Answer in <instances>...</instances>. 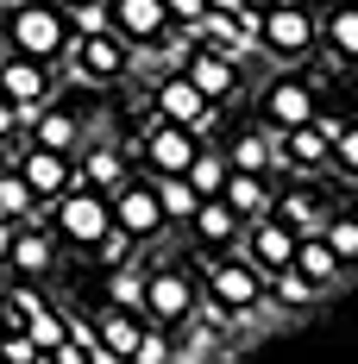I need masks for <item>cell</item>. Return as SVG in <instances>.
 <instances>
[{
  "instance_id": "cell-1",
  "label": "cell",
  "mask_w": 358,
  "mask_h": 364,
  "mask_svg": "<svg viewBox=\"0 0 358 364\" xmlns=\"http://www.w3.org/2000/svg\"><path fill=\"white\" fill-rule=\"evenodd\" d=\"M0 32L13 44V57H32V63H63V50H70V26H63V6L57 0H19L6 19H0Z\"/></svg>"
},
{
  "instance_id": "cell-2",
  "label": "cell",
  "mask_w": 358,
  "mask_h": 364,
  "mask_svg": "<svg viewBox=\"0 0 358 364\" xmlns=\"http://www.w3.org/2000/svg\"><path fill=\"white\" fill-rule=\"evenodd\" d=\"M251 38H258V50H264L270 63H308L315 44H321L308 6H270V13L258 19V32H251Z\"/></svg>"
},
{
  "instance_id": "cell-3",
  "label": "cell",
  "mask_w": 358,
  "mask_h": 364,
  "mask_svg": "<svg viewBox=\"0 0 358 364\" xmlns=\"http://www.w3.org/2000/svg\"><path fill=\"white\" fill-rule=\"evenodd\" d=\"M195 283H189V277H182V270H170V264H151V270H144V301H139V321L144 327H182V321H189V314H195Z\"/></svg>"
},
{
  "instance_id": "cell-4",
  "label": "cell",
  "mask_w": 358,
  "mask_h": 364,
  "mask_svg": "<svg viewBox=\"0 0 358 364\" xmlns=\"http://www.w3.org/2000/svg\"><path fill=\"white\" fill-rule=\"evenodd\" d=\"M177 75H182V82H189V88H195V95H201L214 113L226 107V101H239V95H246V75H239V63H233V57H220V50H208V44H195V50L177 63Z\"/></svg>"
},
{
  "instance_id": "cell-5",
  "label": "cell",
  "mask_w": 358,
  "mask_h": 364,
  "mask_svg": "<svg viewBox=\"0 0 358 364\" xmlns=\"http://www.w3.org/2000/svg\"><path fill=\"white\" fill-rule=\"evenodd\" d=\"M151 119H164V126H182L189 139H208L220 113L208 107V101H201V95H195V88H189L177 70H170V75H157V88H151Z\"/></svg>"
},
{
  "instance_id": "cell-6",
  "label": "cell",
  "mask_w": 358,
  "mask_h": 364,
  "mask_svg": "<svg viewBox=\"0 0 358 364\" xmlns=\"http://www.w3.org/2000/svg\"><path fill=\"white\" fill-rule=\"evenodd\" d=\"M208 301H220L226 314H258L264 308V277L251 270L246 257H233V252H220L214 264H208Z\"/></svg>"
},
{
  "instance_id": "cell-7",
  "label": "cell",
  "mask_w": 358,
  "mask_h": 364,
  "mask_svg": "<svg viewBox=\"0 0 358 364\" xmlns=\"http://www.w3.org/2000/svg\"><path fill=\"white\" fill-rule=\"evenodd\" d=\"M51 214H57V232L82 245V252H95L101 239H107V195H95V188H70L63 201H51Z\"/></svg>"
},
{
  "instance_id": "cell-8",
  "label": "cell",
  "mask_w": 358,
  "mask_h": 364,
  "mask_svg": "<svg viewBox=\"0 0 358 364\" xmlns=\"http://www.w3.org/2000/svg\"><path fill=\"white\" fill-rule=\"evenodd\" d=\"M51 95H57V82H51V70H44V63L13 57V50L0 57V101H6V107H19L26 119H32V113L51 107Z\"/></svg>"
},
{
  "instance_id": "cell-9",
  "label": "cell",
  "mask_w": 358,
  "mask_h": 364,
  "mask_svg": "<svg viewBox=\"0 0 358 364\" xmlns=\"http://www.w3.org/2000/svg\"><path fill=\"white\" fill-rule=\"evenodd\" d=\"M107 220L132 239V245H144V239H164V214H157V195H151V182H120L107 195Z\"/></svg>"
},
{
  "instance_id": "cell-10",
  "label": "cell",
  "mask_w": 358,
  "mask_h": 364,
  "mask_svg": "<svg viewBox=\"0 0 358 364\" xmlns=\"http://www.w3.org/2000/svg\"><path fill=\"white\" fill-rule=\"evenodd\" d=\"M233 257H246L258 277H277V270H289V257H295V232H289L283 220H246V232H239V252Z\"/></svg>"
},
{
  "instance_id": "cell-11",
  "label": "cell",
  "mask_w": 358,
  "mask_h": 364,
  "mask_svg": "<svg viewBox=\"0 0 358 364\" xmlns=\"http://www.w3.org/2000/svg\"><path fill=\"white\" fill-rule=\"evenodd\" d=\"M107 32L126 38L132 50H164V0H107Z\"/></svg>"
},
{
  "instance_id": "cell-12",
  "label": "cell",
  "mask_w": 358,
  "mask_h": 364,
  "mask_svg": "<svg viewBox=\"0 0 358 364\" xmlns=\"http://www.w3.org/2000/svg\"><path fill=\"white\" fill-rule=\"evenodd\" d=\"M63 63H70L75 75H88V82H120V75L132 70V44L126 38H70V50H63Z\"/></svg>"
},
{
  "instance_id": "cell-13",
  "label": "cell",
  "mask_w": 358,
  "mask_h": 364,
  "mask_svg": "<svg viewBox=\"0 0 358 364\" xmlns=\"http://www.w3.org/2000/svg\"><path fill=\"white\" fill-rule=\"evenodd\" d=\"M315 82L308 75H277L270 88H264V119H270V132H295V126H315Z\"/></svg>"
},
{
  "instance_id": "cell-14",
  "label": "cell",
  "mask_w": 358,
  "mask_h": 364,
  "mask_svg": "<svg viewBox=\"0 0 358 364\" xmlns=\"http://www.w3.org/2000/svg\"><path fill=\"white\" fill-rule=\"evenodd\" d=\"M13 170H19V182L38 195V208L63 201V195L75 188V164H70V157H57V151H32V145H19V164H13Z\"/></svg>"
},
{
  "instance_id": "cell-15",
  "label": "cell",
  "mask_w": 358,
  "mask_h": 364,
  "mask_svg": "<svg viewBox=\"0 0 358 364\" xmlns=\"http://www.w3.org/2000/svg\"><path fill=\"white\" fill-rule=\"evenodd\" d=\"M144 164H151V176H182L189 170V157H195V139L182 132V126H164V119H151V132L139 139Z\"/></svg>"
},
{
  "instance_id": "cell-16",
  "label": "cell",
  "mask_w": 358,
  "mask_h": 364,
  "mask_svg": "<svg viewBox=\"0 0 358 364\" xmlns=\"http://www.w3.org/2000/svg\"><path fill=\"white\" fill-rule=\"evenodd\" d=\"M26 145L32 151H57V157H75V151H82V119L63 113V107H44V113L26 119Z\"/></svg>"
},
{
  "instance_id": "cell-17",
  "label": "cell",
  "mask_w": 358,
  "mask_h": 364,
  "mask_svg": "<svg viewBox=\"0 0 358 364\" xmlns=\"http://www.w3.org/2000/svg\"><path fill=\"white\" fill-rule=\"evenodd\" d=\"M182 226H189V232H195V245H208V252H226V245H239V232H246V220L233 214L220 195H214V201H201V208L182 220Z\"/></svg>"
},
{
  "instance_id": "cell-18",
  "label": "cell",
  "mask_w": 358,
  "mask_h": 364,
  "mask_svg": "<svg viewBox=\"0 0 358 364\" xmlns=\"http://www.w3.org/2000/svg\"><path fill=\"white\" fill-rule=\"evenodd\" d=\"M6 270L26 277V283L51 277V270H57V239L38 232V226H19V232H13V252H6Z\"/></svg>"
},
{
  "instance_id": "cell-19",
  "label": "cell",
  "mask_w": 358,
  "mask_h": 364,
  "mask_svg": "<svg viewBox=\"0 0 358 364\" xmlns=\"http://www.w3.org/2000/svg\"><path fill=\"white\" fill-rule=\"evenodd\" d=\"M270 151H277V164L302 170V176L327 170V132H321V126H295V132H270Z\"/></svg>"
},
{
  "instance_id": "cell-20",
  "label": "cell",
  "mask_w": 358,
  "mask_h": 364,
  "mask_svg": "<svg viewBox=\"0 0 358 364\" xmlns=\"http://www.w3.org/2000/svg\"><path fill=\"white\" fill-rule=\"evenodd\" d=\"M88 333H95V346H101V352H113L120 364H132V352H139V333H144V321L107 301V308L95 314V327H88Z\"/></svg>"
},
{
  "instance_id": "cell-21",
  "label": "cell",
  "mask_w": 358,
  "mask_h": 364,
  "mask_svg": "<svg viewBox=\"0 0 358 364\" xmlns=\"http://www.w3.org/2000/svg\"><path fill=\"white\" fill-rule=\"evenodd\" d=\"M289 270H295V277H308V283H315V289H333V283H339V277H346V270H339V257L327 252L321 239H315V232H302V239H295V257H289Z\"/></svg>"
},
{
  "instance_id": "cell-22",
  "label": "cell",
  "mask_w": 358,
  "mask_h": 364,
  "mask_svg": "<svg viewBox=\"0 0 358 364\" xmlns=\"http://www.w3.org/2000/svg\"><path fill=\"white\" fill-rule=\"evenodd\" d=\"M126 182V157L113 145H88V157H82V170H75V188H95V195H113Z\"/></svg>"
},
{
  "instance_id": "cell-23",
  "label": "cell",
  "mask_w": 358,
  "mask_h": 364,
  "mask_svg": "<svg viewBox=\"0 0 358 364\" xmlns=\"http://www.w3.org/2000/svg\"><path fill=\"white\" fill-rule=\"evenodd\" d=\"M220 201H226L239 220H264V214H270V182H264V176H239V170H226Z\"/></svg>"
},
{
  "instance_id": "cell-24",
  "label": "cell",
  "mask_w": 358,
  "mask_h": 364,
  "mask_svg": "<svg viewBox=\"0 0 358 364\" xmlns=\"http://www.w3.org/2000/svg\"><path fill=\"white\" fill-rule=\"evenodd\" d=\"M220 157H226V170H239V176H264V170L277 164L270 132H239L233 145H220Z\"/></svg>"
},
{
  "instance_id": "cell-25",
  "label": "cell",
  "mask_w": 358,
  "mask_h": 364,
  "mask_svg": "<svg viewBox=\"0 0 358 364\" xmlns=\"http://www.w3.org/2000/svg\"><path fill=\"white\" fill-rule=\"evenodd\" d=\"M182 182L195 188V201H214L220 188H226V157H220V145H195V157H189Z\"/></svg>"
},
{
  "instance_id": "cell-26",
  "label": "cell",
  "mask_w": 358,
  "mask_h": 364,
  "mask_svg": "<svg viewBox=\"0 0 358 364\" xmlns=\"http://www.w3.org/2000/svg\"><path fill=\"white\" fill-rule=\"evenodd\" d=\"M151 195H157V214H164V226H182V220L201 208V201H195V188H189L182 176H151Z\"/></svg>"
},
{
  "instance_id": "cell-27",
  "label": "cell",
  "mask_w": 358,
  "mask_h": 364,
  "mask_svg": "<svg viewBox=\"0 0 358 364\" xmlns=\"http://www.w3.org/2000/svg\"><path fill=\"white\" fill-rule=\"evenodd\" d=\"M315 239L339 257V270H352V264H358V220H352V214H327Z\"/></svg>"
},
{
  "instance_id": "cell-28",
  "label": "cell",
  "mask_w": 358,
  "mask_h": 364,
  "mask_svg": "<svg viewBox=\"0 0 358 364\" xmlns=\"http://www.w3.org/2000/svg\"><path fill=\"white\" fill-rule=\"evenodd\" d=\"M270 220H283L295 239H302V232H321V208H315V195H270Z\"/></svg>"
},
{
  "instance_id": "cell-29",
  "label": "cell",
  "mask_w": 358,
  "mask_h": 364,
  "mask_svg": "<svg viewBox=\"0 0 358 364\" xmlns=\"http://www.w3.org/2000/svg\"><path fill=\"white\" fill-rule=\"evenodd\" d=\"M57 6H63L70 38H101L107 32V0H57Z\"/></svg>"
},
{
  "instance_id": "cell-30",
  "label": "cell",
  "mask_w": 358,
  "mask_h": 364,
  "mask_svg": "<svg viewBox=\"0 0 358 364\" xmlns=\"http://www.w3.org/2000/svg\"><path fill=\"white\" fill-rule=\"evenodd\" d=\"M315 283L308 277H295V270H277V277H264V301H277V308H308L315 301Z\"/></svg>"
},
{
  "instance_id": "cell-31",
  "label": "cell",
  "mask_w": 358,
  "mask_h": 364,
  "mask_svg": "<svg viewBox=\"0 0 358 364\" xmlns=\"http://www.w3.org/2000/svg\"><path fill=\"white\" fill-rule=\"evenodd\" d=\"M144 270H151V264H120V270L107 277V301H113V308L139 314V301H144Z\"/></svg>"
},
{
  "instance_id": "cell-32",
  "label": "cell",
  "mask_w": 358,
  "mask_h": 364,
  "mask_svg": "<svg viewBox=\"0 0 358 364\" xmlns=\"http://www.w3.org/2000/svg\"><path fill=\"white\" fill-rule=\"evenodd\" d=\"M327 50H333L339 63L358 57V13L352 6H333V19H327Z\"/></svg>"
},
{
  "instance_id": "cell-33",
  "label": "cell",
  "mask_w": 358,
  "mask_h": 364,
  "mask_svg": "<svg viewBox=\"0 0 358 364\" xmlns=\"http://www.w3.org/2000/svg\"><path fill=\"white\" fill-rule=\"evenodd\" d=\"M132 364H177V339L164 327H144L139 333V352H132Z\"/></svg>"
},
{
  "instance_id": "cell-34",
  "label": "cell",
  "mask_w": 358,
  "mask_h": 364,
  "mask_svg": "<svg viewBox=\"0 0 358 364\" xmlns=\"http://www.w3.org/2000/svg\"><path fill=\"white\" fill-rule=\"evenodd\" d=\"M201 13H208L201 0H164V26H182V32H195Z\"/></svg>"
},
{
  "instance_id": "cell-35",
  "label": "cell",
  "mask_w": 358,
  "mask_h": 364,
  "mask_svg": "<svg viewBox=\"0 0 358 364\" xmlns=\"http://www.w3.org/2000/svg\"><path fill=\"white\" fill-rule=\"evenodd\" d=\"M32 358H38V346H32V339H26L19 327L0 339V364H32Z\"/></svg>"
},
{
  "instance_id": "cell-36",
  "label": "cell",
  "mask_w": 358,
  "mask_h": 364,
  "mask_svg": "<svg viewBox=\"0 0 358 364\" xmlns=\"http://www.w3.org/2000/svg\"><path fill=\"white\" fill-rule=\"evenodd\" d=\"M126 252H132V239H126V232H120V226H107V239H101V245H95V257H101V264H113V270H120V264H126Z\"/></svg>"
},
{
  "instance_id": "cell-37",
  "label": "cell",
  "mask_w": 358,
  "mask_h": 364,
  "mask_svg": "<svg viewBox=\"0 0 358 364\" xmlns=\"http://www.w3.org/2000/svg\"><path fill=\"white\" fill-rule=\"evenodd\" d=\"M51 358H57V364H88V352H82V339H75V333H70V339H63V346H57Z\"/></svg>"
},
{
  "instance_id": "cell-38",
  "label": "cell",
  "mask_w": 358,
  "mask_h": 364,
  "mask_svg": "<svg viewBox=\"0 0 358 364\" xmlns=\"http://www.w3.org/2000/svg\"><path fill=\"white\" fill-rule=\"evenodd\" d=\"M201 6H208V13H226V19H239V13H246V0H201Z\"/></svg>"
},
{
  "instance_id": "cell-39",
  "label": "cell",
  "mask_w": 358,
  "mask_h": 364,
  "mask_svg": "<svg viewBox=\"0 0 358 364\" xmlns=\"http://www.w3.org/2000/svg\"><path fill=\"white\" fill-rule=\"evenodd\" d=\"M13 232H19V226H6V220H0V264H6V252H13Z\"/></svg>"
},
{
  "instance_id": "cell-40",
  "label": "cell",
  "mask_w": 358,
  "mask_h": 364,
  "mask_svg": "<svg viewBox=\"0 0 358 364\" xmlns=\"http://www.w3.org/2000/svg\"><path fill=\"white\" fill-rule=\"evenodd\" d=\"M270 6H308V0H270Z\"/></svg>"
},
{
  "instance_id": "cell-41",
  "label": "cell",
  "mask_w": 358,
  "mask_h": 364,
  "mask_svg": "<svg viewBox=\"0 0 358 364\" xmlns=\"http://www.w3.org/2000/svg\"><path fill=\"white\" fill-rule=\"evenodd\" d=\"M6 333H13V327H6V314H0V339H6Z\"/></svg>"
}]
</instances>
